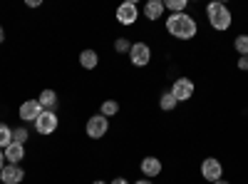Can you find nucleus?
Here are the masks:
<instances>
[{
    "label": "nucleus",
    "instance_id": "obj_1",
    "mask_svg": "<svg viewBox=\"0 0 248 184\" xmlns=\"http://www.w3.org/2000/svg\"><path fill=\"white\" fill-rule=\"evenodd\" d=\"M164 25H167V33H169L171 37H176V40H191V37H196V33H199L196 17L189 15V13L167 15Z\"/></svg>",
    "mask_w": 248,
    "mask_h": 184
},
{
    "label": "nucleus",
    "instance_id": "obj_2",
    "mask_svg": "<svg viewBox=\"0 0 248 184\" xmlns=\"http://www.w3.org/2000/svg\"><path fill=\"white\" fill-rule=\"evenodd\" d=\"M206 17H209L211 28L218 30V33L229 30L233 25V15H231V10L226 8L223 3H209V5H206Z\"/></svg>",
    "mask_w": 248,
    "mask_h": 184
},
{
    "label": "nucleus",
    "instance_id": "obj_3",
    "mask_svg": "<svg viewBox=\"0 0 248 184\" xmlns=\"http://www.w3.org/2000/svg\"><path fill=\"white\" fill-rule=\"evenodd\" d=\"M169 92L174 95L176 102H186V100L194 97L196 85H194V80H189V77H176L174 83H171V90H169Z\"/></svg>",
    "mask_w": 248,
    "mask_h": 184
},
{
    "label": "nucleus",
    "instance_id": "obj_4",
    "mask_svg": "<svg viewBox=\"0 0 248 184\" xmlns=\"http://www.w3.org/2000/svg\"><path fill=\"white\" fill-rule=\"evenodd\" d=\"M85 132L90 139H102L107 132H109V119L105 115H92L85 125Z\"/></svg>",
    "mask_w": 248,
    "mask_h": 184
},
{
    "label": "nucleus",
    "instance_id": "obj_5",
    "mask_svg": "<svg viewBox=\"0 0 248 184\" xmlns=\"http://www.w3.org/2000/svg\"><path fill=\"white\" fill-rule=\"evenodd\" d=\"M129 60L134 67H147L152 63V48L139 40V43H132V50H129Z\"/></svg>",
    "mask_w": 248,
    "mask_h": 184
},
{
    "label": "nucleus",
    "instance_id": "obj_6",
    "mask_svg": "<svg viewBox=\"0 0 248 184\" xmlns=\"http://www.w3.org/2000/svg\"><path fill=\"white\" fill-rule=\"evenodd\" d=\"M57 125H60L57 112L43 110V115L35 119V132H37V134H43V137H47V134H52V132L57 130Z\"/></svg>",
    "mask_w": 248,
    "mask_h": 184
},
{
    "label": "nucleus",
    "instance_id": "obj_7",
    "mask_svg": "<svg viewBox=\"0 0 248 184\" xmlns=\"http://www.w3.org/2000/svg\"><path fill=\"white\" fill-rule=\"evenodd\" d=\"M201 177L206 179V182H218V179H223V165L216 159V157H206L203 162H201Z\"/></svg>",
    "mask_w": 248,
    "mask_h": 184
},
{
    "label": "nucleus",
    "instance_id": "obj_8",
    "mask_svg": "<svg viewBox=\"0 0 248 184\" xmlns=\"http://www.w3.org/2000/svg\"><path fill=\"white\" fill-rule=\"evenodd\" d=\"M139 20V5L134 0H127V3H122L117 8V23L119 25H134Z\"/></svg>",
    "mask_w": 248,
    "mask_h": 184
},
{
    "label": "nucleus",
    "instance_id": "obj_9",
    "mask_svg": "<svg viewBox=\"0 0 248 184\" xmlns=\"http://www.w3.org/2000/svg\"><path fill=\"white\" fill-rule=\"evenodd\" d=\"M40 115H43V107H40L37 100H25L23 105H20V110H17V117L23 119V125H28V122H32V125H35V119Z\"/></svg>",
    "mask_w": 248,
    "mask_h": 184
},
{
    "label": "nucleus",
    "instance_id": "obj_10",
    "mask_svg": "<svg viewBox=\"0 0 248 184\" xmlns=\"http://www.w3.org/2000/svg\"><path fill=\"white\" fill-rule=\"evenodd\" d=\"M25 179V169L20 165H5V169L0 172V182L3 184H20Z\"/></svg>",
    "mask_w": 248,
    "mask_h": 184
},
{
    "label": "nucleus",
    "instance_id": "obj_11",
    "mask_svg": "<svg viewBox=\"0 0 248 184\" xmlns=\"http://www.w3.org/2000/svg\"><path fill=\"white\" fill-rule=\"evenodd\" d=\"M139 169H141V174L144 177H149V179H154V177H159L161 174V159L159 157H144L141 162H139Z\"/></svg>",
    "mask_w": 248,
    "mask_h": 184
},
{
    "label": "nucleus",
    "instance_id": "obj_12",
    "mask_svg": "<svg viewBox=\"0 0 248 184\" xmlns=\"http://www.w3.org/2000/svg\"><path fill=\"white\" fill-rule=\"evenodd\" d=\"M5 152V159H8V165H20V162L25 159V145H20V142H13V145Z\"/></svg>",
    "mask_w": 248,
    "mask_h": 184
},
{
    "label": "nucleus",
    "instance_id": "obj_13",
    "mask_svg": "<svg viewBox=\"0 0 248 184\" xmlns=\"http://www.w3.org/2000/svg\"><path fill=\"white\" fill-rule=\"evenodd\" d=\"M164 15V0H147L144 3V17L147 20H159Z\"/></svg>",
    "mask_w": 248,
    "mask_h": 184
},
{
    "label": "nucleus",
    "instance_id": "obj_14",
    "mask_svg": "<svg viewBox=\"0 0 248 184\" xmlns=\"http://www.w3.org/2000/svg\"><path fill=\"white\" fill-rule=\"evenodd\" d=\"M37 102H40V107L43 110H50V112H55V107H57V92L55 90H43L37 95Z\"/></svg>",
    "mask_w": 248,
    "mask_h": 184
},
{
    "label": "nucleus",
    "instance_id": "obj_15",
    "mask_svg": "<svg viewBox=\"0 0 248 184\" xmlns=\"http://www.w3.org/2000/svg\"><path fill=\"white\" fill-rule=\"evenodd\" d=\"M79 65L85 67V70H94V67L99 65V55H97V50H92V48L82 50V52H79Z\"/></svg>",
    "mask_w": 248,
    "mask_h": 184
},
{
    "label": "nucleus",
    "instance_id": "obj_16",
    "mask_svg": "<svg viewBox=\"0 0 248 184\" xmlns=\"http://www.w3.org/2000/svg\"><path fill=\"white\" fill-rule=\"evenodd\" d=\"M186 8H189V0H164V10H169V15L186 13Z\"/></svg>",
    "mask_w": 248,
    "mask_h": 184
},
{
    "label": "nucleus",
    "instance_id": "obj_17",
    "mask_svg": "<svg viewBox=\"0 0 248 184\" xmlns=\"http://www.w3.org/2000/svg\"><path fill=\"white\" fill-rule=\"evenodd\" d=\"M13 145V127L0 122V150H8Z\"/></svg>",
    "mask_w": 248,
    "mask_h": 184
},
{
    "label": "nucleus",
    "instance_id": "obj_18",
    "mask_svg": "<svg viewBox=\"0 0 248 184\" xmlns=\"http://www.w3.org/2000/svg\"><path fill=\"white\" fill-rule=\"evenodd\" d=\"M117 112H119V102H117V100H105V102L99 105V115H105L107 119L114 117Z\"/></svg>",
    "mask_w": 248,
    "mask_h": 184
},
{
    "label": "nucleus",
    "instance_id": "obj_19",
    "mask_svg": "<svg viewBox=\"0 0 248 184\" xmlns=\"http://www.w3.org/2000/svg\"><path fill=\"white\" fill-rule=\"evenodd\" d=\"M176 105H179V102L174 100V95H171L169 90H167V92H161V97H159V107H161L164 112H171Z\"/></svg>",
    "mask_w": 248,
    "mask_h": 184
},
{
    "label": "nucleus",
    "instance_id": "obj_20",
    "mask_svg": "<svg viewBox=\"0 0 248 184\" xmlns=\"http://www.w3.org/2000/svg\"><path fill=\"white\" fill-rule=\"evenodd\" d=\"M30 139V132L25 125H20V127H13V142H20V145H25V142Z\"/></svg>",
    "mask_w": 248,
    "mask_h": 184
},
{
    "label": "nucleus",
    "instance_id": "obj_21",
    "mask_svg": "<svg viewBox=\"0 0 248 184\" xmlns=\"http://www.w3.org/2000/svg\"><path fill=\"white\" fill-rule=\"evenodd\" d=\"M233 48H236V52H238V57H243V55H248V35H238V37L233 40Z\"/></svg>",
    "mask_w": 248,
    "mask_h": 184
},
{
    "label": "nucleus",
    "instance_id": "obj_22",
    "mask_svg": "<svg viewBox=\"0 0 248 184\" xmlns=\"http://www.w3.org/2000/svg\"><path fill=\"white\" fill-rule=\"evenodd\" d=\"M129 50H132V43L127 37H117L114 40V52H119V55H129Z\"/></svg>",
    "mask_w": 248,
    "mask_h": 184
},
{
    "label": "nucleus",
    "instance_id": "obj_23",
    "mask_svg": "<svg viewBox=\"0 0 248 184\" xmlns=\"http://www.w3.org/2000/svg\"><path fill=\"white\" fill-rule=\"evenodd\" d=\"M238 70H243V72H248V55H243V57H238Z\"/></svg>",
    "mask_w": 248,
    "mask_h": 184
},
{
    "label": "nucleus",
    "instance_id": "obj_24",
    "mask_svg": "<svg viewBox=\"0 0 248 184\" xmlns=\"http://www.w3.org/2000/svg\"><path fill=\"white\" fill-rule=\"evenodd\" d=\"M109 184H129V179H124V177H117V179H112Z\"/></svg>",
    "mask_w": 248,
    "mask_h": 184
},
{
    "label": "nucleus",
    "instance_id": "obj_25",
    "mask_svg": "<svg viewBox=\"0 0 248 184\" xmlns=\"http://www.w3.org/2000/svg\"><path fill=\"white\" fill-rule=\"evenodd\" d=\"M3 169H5V152L0 150V172H3Z\"/></svg>",
    "mask_w": 248,
    "mask_h": 184
},
{
    "label": "nucleus",
    "instance_id": "obj_26",
    "mask_svg": "<svg viewBox=\"0 0 248 184\" xmlns=\"http://www.w3.org/2000/svg\"><path fill=\"white\" fill-rule=\"evenodd\" d=\"M25 5H28V8H37V5H40V0H28Z\"/></svg>",
    "mask_w": 248,
    "mask_h": 184
},
{
    "label": "nucleus",
    "instance_id": "obj_27",
    "mask_svg": "<svg viewBox=\"0 0 248 184\" xmlns=\"http://www.w3.org/2000/svg\"><path fill=\"white\" fill-rule=\"evenodd\" d=\"M3 40H5V28L0 25V43H3Z\"/></svg>",
    "mask_w": 248,
    "mask_h": 184
},
{
    "label": "nucleus",
    "instance_id": "obj_28",
    "mask_svg": "<svg viewBox=\"0 0 248 184\" xmlns=\"http://www.w3.org/2000/svg\"><path fill=\"white\" fill-rule=\"evenodd\" d=\"M134 184H152V179H139V182H134Z\"/></svg>",
    "mask_w": 248,
    "mask_h": 184
},
{
    "label": "nucleus",
    "instance_id": "obj_29",
    "mask_svg": "<svg viewBox=\"0 0 248 184\" xmlns=\"http://www.w3.org/2000/svg\"><path fill=\"white\" fill-rule=\"evenodd\" d=\"M214 184H231L229 179H218V182H214Z\"/></svg>",
    "mask_w": 248,
    "mask_h": 184
},
{
    "label": "nucleus",
    "instance_id": "obj_30",
    "mask_svg": "<svg viewBox=\"0 0 248 184\" xmlns=\"http://www.w3.org/2000/svg\"><path fill=\"white\" fill-rule=\"evenodd\" d=\"M92 184H107V182H105V179H94Z\"/></svg>",
    "mask_w": 248,
    "mask_h": 184
},
{
    "label": "nucleus",
    "instance_id": "obj_31",
    "mask_svg": "<svg viewBox=\"0 0 248 184\" xmlns=\"http://www.w3.org/2000/svg\"><path fill=\"white\" fill-rule=\"evenodd\" d=\"M0 184H3V182H0Z\"/></svg>",
    "mask_w": 248,
    "mask_h": 184
}]
</instances>
